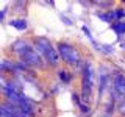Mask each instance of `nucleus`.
<instances>
[{
  "instance_id": "f257e3e1",
  "label": "nucleus",
  "mask_w": 125,
  "mask_h": 117,
  "mask_svg": "<svg viewBox=\"0 0 125 117\" xmlns=\"http://www.w3.org/2000/svg\"><path fill=\"white\" fill-rule=\"evenodd\" d=\"M34 45H36V52L41 55V56L45 58V61L49 62L50 66H56L60 62V55H58L56 49L52 45V42L45 38H36L34 41Z\"/></svg>"
},
{
  "instance_id": "f03ea898",
  "label": "nucleus",
  "mask_w": 125,
  "mask_h": 117,
  "mask_svg": "<svg viewBox=\"0 0 125 117\" xmlns=\"http://www.w3.org/2000/svg\"><path fill=\"white\" fill-rule=\"evenodd\" d=\"M56 52L62 58V61H64L66 64L78 66V62H80V53H78V50L73 45L66 44V42H60L58 47H56Z\"/></svg>"
},
{
  "instance_id": "7ed1b4c3",
  "label": "nucleus",
  "mask_w": 125,
  "mask_h": 117,
  "mask_svg": "<svg viewBox=\"0 0 125 117\" xmlns=\"http://www.w3.org/2000/svg\"><path fill=\"white\" fill-rule=\"evenodd\" d=\"M92 86H94V70H92V66L88 62V64H84V69H83V91H81V98L84 101H89V98H91Z\"/></svg>"
},
{
  "instance_id": "20e7f679",
  "label": "nucleus",
  "mask_w": 125,
  "mask_h": 117,
  "mask_svg": "<svg viewBox=\"0 0 125 117\" xmlns=\"http://www.w3.org/2000/svg\"><path fill=\"white\" fill-rule=\"evenodd\" d=\"M21 61L25 66H31V67H42L44 66V61H42V56L36 52V49H30L28 52H25L23 55H21Z\"/></svg>"
},
{
  "instance_id": "39448f33",
  "label": "nucleus",
  "mask_w": 125,
  "mask_h": 117,
  "mask_svg": "<svg viewBox=\"0 0 125 117\" xmlns=\"http://www.w3.org/2000/svg\"><path fill=\"white\" fill-rule=\"evenodd\" d=\"M30 49H33V45H31L28 41H23V39H19V41H16L13 44V52H16L19 56L23 55L25 52H28Z\"/></svg>"
},
{
  "instance_id": "423d86ee",
  "label": "nucleus",
  "mask_w": 125,
  "mask_h": 117,
  "mask_svg": "<svg viewBox=\"0 0 125 117\" xmlns=\"http://www.w3.org/2000/svg\"><path fill=\"white\" fill-rule=\"evenodd\" d=\"M10 25L14 27V28H17L19 31H23V30H27L28 23H27L25 19H13V20L10 22Z\"/></svg>"
},
{
  "instance_id": "0eeeda50",
  "label": "nucleus",
  "mask_w": 125,
  "mask_h": 117,
  "mask_svg": "<svg viewBox=\"0 0 125 117\" xmlns=\"http://www.w3.org/2000/svg\"><path fill=\"white\" fill-rule=\"evenodd\" d=\"M11 70H14V66H13V62H10V61H6V59H2L0 61V72H11Z\"/></svg>"
},
{
  "instance_id": "6e6552de",
  "label": "nucleus",
  "mask_w": 125,
  "mask_h": 117,
  "mask_svg": "<svg viewBox=\"0 0 125 117\" xmlns=\"http://www.w3.org/2000/svg\"><path fill=\"white\" fill-rule=\"evenodd\" d=\"M111 28L114 30L117 34H124L125 33V22H117L114 25H111Z\"/></svg>"
},
{
  "instance_id": "1a4fd4ad",
  "label": "nucleus",
  "mask_w": 125,
  "mask_h": 117,
  "mask_svg": "<svg viewBox=\"0 0 125 117\" xmlns=\"http://www.w3.org/2000/svg\"><path fill=\"white\" fill-rule=\"evenodd\" d=\"M58 75H60V80H62L64 83H69V81H70V75L67 73V70H60Z\"/></svg>"
},
{
  "instance_id": "9d476101",
  "label": "nucleus",
  "mask_w": 125,
  "mask_h": 117,
  "mask_svg": "<svg viewBox=\"0 0 125 117\" xmlns=\"http://www.w3.org/2000/svg\"><path fill=\"white\" fill-rule=\"evenodd\" d=\"M97 16H99L100 19H103L105 22H111V20H113V16H111V11H109V13H106V14H105V13H97Z\"/></svg>"
},
{
  "instance_id": "9b49d317",
  "label": "nucleus",
  "mask_w": 125,
  "mask_h": 117,
  "mask_svg": "<svg viewBox=\"0 0 125 117\" xmlns=\"http://www.w3.org/2000/svg\"><path fill=\"white\" fill-rule=\"evenodd\" d=\"M5 14H6V10H2V11H0V20L5 17Z\"/></svg>"
},
{
  "instance_id": "f8f14e48",
  "label": "nucleus",
  "mask_w": 125,
  "mask_h": 117,
  "mask_svg": "<svg viewBox=\"0 0 125 117\" xmlns=\"http://www.w3.org/2000/svg\"><path fill=\"white\" fill-rule=\"evenodd\" d=\"M105 117H111V116H108V114H106V116H105Z\"/></svg>"
}]
</instances>
